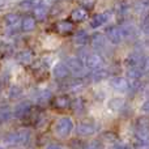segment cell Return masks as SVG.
Segmentation results:
<instances>
[{
    "mask_svg": "<svg viewBox=\"0 0 149 149\" xmlns=\"http://www.w3.org/2000/svg\"><path fill=\"white\" fill-rule=\"evenodd\" d=\"M74 130V124H73V120L70 118V116H63L60 118L59 120L55 123V127H54V132L58 137L60 139H64V137H68Z\"/></svg>",
    "mask_w": 149,
    "mask_h": 149,
    "instance_id": "cell-1",
    "label": "cell"
},
{
    "mask_svg": "<svg viewBox=\"0 0 149 149\" xmlns=\"http://www.w3.org/2000/svg\"><path fill=\"white\" fill-rule=\"evenodd\" d=\"M30 131L29 130H18V131L10 132L5 136V143L8 144H25L30 140Z\"/></svg>",
    "mask_w": 149,
    "mask_h": 149,
    "instance_id": "cell-2",
    "label": "cell"
},
{
    "mask_svg": "<svg viewBox=\"0 0 149 149\" xmlns=\"http://www.w3.org/2000/svg\"><path fill=\"white\" fill-rule=\"evenodd\" d=\"M97 131H98V126L94 122H81V123L76 127V134L82 137L92 136V135H94Z\"/></svg>",
    "mask_w": 149,
    "mask_h": 149,
    "instance_id": "cell-3",
    "label": "cell"
},
{
    "mask_svg": "<svg viewBox=\"0 0 149 149\" xmlns=\"http://www.w3.org/2000/svg\"><path fill=\"white\" fill-rule=\"evenodd\" d=\"M105 36L107 37V39L114 45H118L123 41V31H122V28L115 25H111L109 28H106L105 30Z\"/></svg>",
    "mask_w": 149,
    "mask_h": 149,
    "instance_id": "cell-4",
    "label": "cell"
},
{
    "mask_svg": "<svg viewBox=\"0 0 149 149\" xmlns=\"http://www.w3.org/2000/svg\"><path fill=\"white\" fill-rule=\"evenodd\" d=\"M84 64H85V67H86L89 71L97 70V68H100V67H102V65H103V58L101 56L100 54H97V52L88 54L86 56H85Z\"/></svg>",
    "mask_w": 149,
    "mask_h": 149,
    "instance_id": "cell-5",
    "label": "cell"
},
{
    "mask_svg": "<svg viewBox=\"0 0 149 149\" xmlns=\"http://www.w3.org/2000/svg\"><path fill=\"white\" fill-rule=\"evenodd\" d=\"M65 64L67 67L70 68L71 73H74V74H79L84 71L85 68V64H84V60L79 56H70L65 59Z\"/></svg>",
    "mask_w": 149,
    "mask_h": 149,
    "instance_id": "cell-6",
    "label": "cell"
},
{
    "mask_svg": "<svg viewBox=\"0 0 149 149\" xmlns=\"http://www.w3.org/2000/svg\"><path fill=\"white\" fill-rule=\"evenodd\" d=\"M113 16V12L111 10H105L102 13H98V15H94L92 18H90V28L97 29L100 26H102L103 24H106Z\"/></svg>",
    "mask_w": 149,
    "mask_h": 149,
    "instance_id": "cell-7",
    "label": "cell"
},
{
    "mask_svg": "<svg viewBox=\"0 0 149 149\" xmlns=\"http://www.w3.org/2000/svg\"><path fill=\"white\" fill-rule=\"evenodd\" d=\"M30 110H31V103L28 102V101H22V102L17 103V105L15 106L12 114L17 119H22V118H25L29 113H30Z\"/></svg>",
    "mask_w": 149,
    "mask_h": 149,
    "instance_id": "cell-8",
    "label": "cell"
},
{
    "mask_svg": "<svg viewBox=\"0 0 149 149\" xmlns=\"http://www.w3.org/2000/svg\"><path fill=\"white\" fill-rule=\"evenodd\" d=\"M110 84H111V88L115 92H119V93H127L130 89L128 80L124 79V77H113Z\"/></svg>",
    "mask_w": 149,
    "mask_h": 149,
    "instance_id": "cell-9",
    "label": "cell"
},
{
    "mask_svg": "<svg viewBox=\"0 0 149 149\" xmlns=\"http://www.w3.org/2000/svg\"><path fill=\"white\" fill-rule=\"evenodd\" d=\"M52 74H54V77L58 80H67L71 74V71H70V68L67 67V64L62 62V63L55 64L54 70H52Z\"/></svg>",
    "mask_w": 149,
    "mask_h": 149,
    "instance_id": "cell-10",
    "label": "cell"
},
{
    "mask_svg": "<svg viewBox=\"0 0 149 149\" xmlns=\"http://www.w3.org/2000/svg\"><path fill=\"white\" fill-rule=\"evenodd\" d=\"M51 100H52V107L55 110H67V109H70L71 98L67 94L58 95V97L51 98Z\"/></svg>",
    "mask_w": 149,
    "mask_h": 149,
    "instance_id": "cell-11",
    "label": "cell"
},
{
    "mask_svg": "<svg viewBox=\"0 0 149 149\" xmlns=\"http://www.w3.org/2000/svg\"><path fill=\"white\" fill-rule=\"evenodd\" d=\"M135 136L140 143H149V124L147 126H135Z\"/></svg>",
    "mask_w": 149,
    "mask_h": 149,
    "instance_id": "cell-12",
    "label": "cell"
},
{
    "mask_svg": "<svg viewBox=\"0 0 149 149\" xmlns=\"http://www.w3.org/2000/svg\"><path fill=\"white\" fill-rule=\"evenodd\" d=\"M55 29H56V31L59 34L67 36V34L73 31V24H72V21H70V20H62L55 24Z\"/></svg>",
    "mask_w": 149,
    "mask_h": 149,
    "instance_id": "cell-13",
    "label": "cell"
},
{
    "mask_svg": "<svg viewBox=\"0 0 149 149\" xmlns=\"http://www.w3.org/2000/svg\"><path fill=\"white\" fill-rule=\"evenodd\" d=\"M70 18L72 22H82L84 20L88 18V9H85L84 7H77L71 12Z\"/></svg>",
    "mask_w": 149,
    "mask_h": 149,
    "instance_id": "cell-14",
    "label": "cell"
},
{
    "mask_svg": "<svg viewBox=\"0 0 149 149\" xmlns=\"http://www.w3.org/2000/svg\"><path fill=\"white\" fill-rule=\"evenodd\" d=\"M106 77H109V71L103 67H100L97 70H93L92 72L89 73V80L92 82H98L105 80Z\"/></svg>",
    "mask_w": 149,
    "mask_h": 149,
    "instance_id": "cell-15",
    "label": "cell"
},
{
    "mask_svg": "<svg viewBox=\"0 0 149 149\" xmlns=\"http://www.w3.org/2000/svg\"><path fill=\"white\" fill-rule=\"evenodd\" d=\"M89 38H90L89 34H88L85 30H79V31H77V33L73 36L72 41H73V43L76 45V46L82 47V46H85V45L89 43Z\"/></svg>",
    "mask_w": 149,
    "mask_h": 149,
    "instance_id": "cell-16",
    "label": "cell"
},
{
    "mask_svg": "<svg viewBox=\"0 0 149 149\" xmlns=\"http://www.w3.org/2000/svg\"><path fill=\"white\" fill-rule=\"evenodd\" d=\"M89 42H90V45H92V47L94 50L103 49V47H105V45H106L105 36H102V34H100V33L93 34L92 38H89Z\"/></svg>",
    "mask_w": 149,
    "mask_h": 149,
    "instance_id": "cell-17",
    "label": "cell"
},
{
    "mask_svg": "<svg viewBox=\"0 0 149 149\" xmlns=\"http://www.w3.org/2000/svg\"><path fill=\"white\" fill-rule=\"evenodd\" d=\"M36 26H37V20L33 16H26V17H24L21 20V29L24 31H26V33L33 31L36 29Z\"/></svg>",
    "mask_w": 149,
    "mask_h": 149,
    "instance_id": "cell-18",
    "label": "cell"
},
{
    "mask_svg": "<svg viewBox=\"0 0 149 149\" xmlns=\"http://www.w3.org/2000/svg\"><path fill=\"white\" fill-rule=\"evenodd\" d=\"M49 15V9H47L46 4H37L34 7V18L38 21H43Z\"/></svg>",
    "mask_w": 149,
    "mask_h": 149,
    "instance_id": "cell-19",
    "label": "cell"
},
{
    "mask_svg": "<svg viewBox=\"0 0 149 149\" xmlns=\"http://www.w3.org/2000/svg\"><path fill=\"white\" fill-rule=\"evenodd\" d=\"M52 98V92L50 89H43V90H39L37 93V97H36V101L37 103L39 105H45V103L50 102Z\"/></svg>",
    "mask_w": 149,
    "mask_h": 149,
    "instance_id": "cell-20",
    "label": "cell"
},
{
    "mask_svg": "<svg viewBox=\"0 0 149 149\" xmlns=\"http://www.w3.org/2000/svg\"><path fill=\"white\" fill-rule=\"evenodd\" d=\"M70 107L72 109L76 114H81V113H84V110H85V101L82 100L81 97H77V98H74V100H71Z\"/></svg>",
    "mask_w": 149,
    "mask_h": 149,
    "instance_id": "cell-21",
    "label": "cell"
},
{
    "mask_svg": "<svg viewBox=\"0 0 149 149\" xmlns=\"http://www.w3.org/2000/svg\"><path fill=\"white\" fill-rule=\"evenodd\" d=\"M17 59H18V62H20L21 64L28 65V64H30V63L33 62V52H31L30 50H24V51L18 52Z\"/></svg>",
    "mask_w": 149,
    "mask_h": 149,
    "instance_id": "cell-22",
    "label": "cell"
},
{
    "mask_svg": "<svg viewBox=\"0 0 149 149\" xmlns=\"http://www.w3.org/2000/svg\"><path fill=\"white\" fill-rule=\"evenodd\" d=\"M12 109L9 106H0V126L7 123L12 118Z\"/></svg>",
    "mask_w": 149,
    "mask_h": 149,
    "instance_id": "cell-23",
    "label": "cell"
},
{
    "mask_svg": "<svg viewBox=\"0 0 149 149\" xmlns=\"http://www.w3.org/2000/svg\"><path fill=\"white\" fill-rule=\"evenodd\" d=\"M140 59H141V55L137 52H132L126 58V65L127 67H137Z\"/></svg>",
    "mask_w": 149,
    "mask_h": 149,
    "instance_id": "cell-24",
    "label": "cell"
},
{
    "mask_svg": "<svg viewBox=\"0 0 149 149\" xmlns=\"http://www.w3.org/2000/svg\"><path fill=\"white\" fill-rule=\"evenodd\" d=\"M20 21H21V18L17 13H8V15L5 16V24H7L8 26H16Z\"/></svg>",
    "mask_w": 149,
    "mask_h": 149,
    "instance_id": "cell-25",
    "label": "cell"
},
{
    "mask_svg": "<svg viewBox=\"0 0 149 149\" xmlns=\"http://www.w3.org/2000/svg\"><path fill=\"white\" fill-rule=\"evenodd\" d=\"M126 74L128 77V80H140V77L143 76V73L140 72V70L137 67H128Z\"/></svg>",
    "mask_w": 149,
    "mask_h": 149,
    "instance_id": "cell-26",
    "label": "cell"
},
{
    "mask_svg": "<svg viewBox=\"0 0 149 149\" xmlns=\"http://www.w3.org/2000/svg\"><path fill=\"white\" fill-rule=\"evenodd\" d=\"M137 68H139L143 74L149 73V56H141L139 64H137Z\"/></svg>",
    "mask_w": 149,
    "mask_h": 149,
    "instance_id": "cell-27",
    "label": "cell"
},
{
    "mask_svg": "<svg viewBox=\"0 0 149 149\" xmlns=\"http://www.w3.org/2000/svg\"><path fill=\"white\" fill-rule=\"evenodd\" d=\"M82 86H84V82H82L81 80H73V81L67 84L68 90H71V92H77V90L82 89Z\"/></svg>",
    "mask_w": 149,
    "mask_h": 149,
    "instance_id": "cell-28",
    "label": "cell"
},
{
    "mask_svg": "<svg viewBox=\"0 0 149 149\" xmlns=\"http://www.w3.org/2000/svg\"><path fill=\"white\" fill-rule=\"evenodd\" d=\"M123 106H124V102L122 98H114L110 102V109L114 111H118V110H120V109H123Z\"/></svg>",
    "mask_w": 149,
    "mask_h": 149,
    "instance_id": "cell-29",
    "label": "cell"
},
{
    "mask_svg": "<svg viewBox=\"0 0 149 149\" xmlns=\"http://www.w3.org/2000/svg\"><path fill=\"white\" fill-rule=\"evenodd\" d=\"M34 3H37V0H25V1L21 3V8H24V9H30V8H34L37 4H34Z\"/></svg>",
    "mask_w": 149,
    "mask_h": 149,
    "instance_id": "cell-30",
    "label": "cell"
},
{
    "mask_svg": "<svg viewBox=\"0 0 149 149\" xmlns=\"http://www.w3.org/2000/svg\"><path fill=\"white\" fill-rule=\"evenodd\" d=\"M21 93H22V90H21V88H18V86H12V88H10V90H9V95L12 98L18 97Z\"/></svg>",
    "mask_w": 149,
    "mask_h": 149,
    "instance_id": "cell-31",
    "label": "cell"
},
{
    "mask_svg": "<svg viewBox=\"0 0 149 149\" xmlns=\"http://www.w3.org/2000/svg\"><path fill=\"white\" fill-rule=\"evenodd\" d=\"M86 147H89V148H102L103 144H102L101 140H93V141L90 143L89 145H86Z\"/></svg>",
    "mask_w": 149,
    "mask_h": 149,
    "instance_id": "cell-32",
    "label": "cell"
},
{
    "mask_svg": "<svg viewBox=\"0 0 149 149\" xmlns=\"http://www.w3.org/2000/svg\"><path fill=\"white\" fill-rule=\"evenodd\" d=\"M140 110H141V113H145V114H149V100L147 102H144L141 105V107H140Z\"/></svg>",
    "mask_w": 149,
    "mask_h": 149,
    "instance_id": "cell-33",
    "label": "cell"
},
{
    "mask_svg": "<svg viewBox=\"0 0 149 149\" xmlns=\"http://www.w3.org/2000/svg\"><path fill=\"white\" fill-rule=\"evenodd\" d=\"M116 141H118V140H116ZM113 147H114V148H119V149H120V148H128L130 145H128V144H124V143H122V141H118V143H115V144H114Z\"/></svg>",
    "mask_w": 149,
    "mask_h": 149,
    "instance_id": "cell-34",
    "label": "cell"
},
{
    "mask_svg": "<svg viewBox=\"0 0 149 149\" xmlns=\"http://www.w3.org/2000/svg\"><path fill=\"white\" fill-rule=\"evenodd\" d=\"M46 148L51 149V148H63L62 144H59V143H49V144L46 145Z\"/></svg>",
    "mask_w": 149,
    "mask_h": 149,
    "instance_id": "cell-35",
    "label": "cell"
},
{
    "mask_svg": "<svg viewBox=\"0 0 149 149\" xmlns=\"http://www.w3.org/2000/svg\"><path fill=\"white\" fill-rule=\"evenodd\" d=\"M1 89H3V84L0 82V92H1Z\"/></svg>",
    "mask_w": 149,
    "mask_h": 149,
    "instance_id": "cell-36",
    "label": "cell"
}]
</instances>
